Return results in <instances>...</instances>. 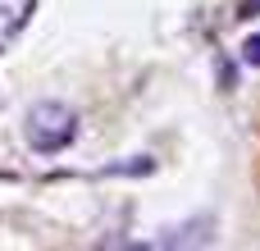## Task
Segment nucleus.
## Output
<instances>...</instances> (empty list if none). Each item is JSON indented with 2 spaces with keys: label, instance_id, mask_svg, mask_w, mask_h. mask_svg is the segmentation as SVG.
Wrapping results in <instances>:
<instances>
[{
  "label": "nucleus",
  "instance_id": "5",
  "mask_svg": "<svg viewBox=\"0 0 260 251\" xmlns=\"http://www.w3.org/2000/svg\"><path fill=\"white\" fill-rule=\"evenodd\" d=\"M242 64H251V69H260V32L242 41Z\"/></svg>",
  "mask_w": 260,
  "mask_h": 251
},
{
  "label": "nucleus",
  "instance_id": "6",
  "mask_svg": "<svg viewBox=\"0 0 260 251\" xmlns=\"http://www.w3.org/2000/svg\"><path fill=\"white\" fill-rule=\"evenodd\" d=\"M238 18H260V0H238Z\"/></svg>",
  "mask_w": 260,
  "mask_h": 251
},
{
  "label": "nucleus",
  "instance_id": "3",
  "mask_svg": "<svg viewBox=\"0 0 260 251\" xmlns=\"http://www.w3.org/2000/svg\"><path fill=\"white\" fill-rule=\"evenodd\" d=\"M210 229H215L210 215H206V219H187V224L160 229V238H155L151 247H206V242H210Z\"/></svg>",
  "mask_w": 260,
  "mask_h": 251
},
{
  "label": "nucleus",
  "instance_id": "4",
  "mask_svg": "<svg viewBox=\"0 0 260 251\" xmlns=\"http://www.w3.org/2000/svg\"><path fill=\"white\" fill-rule=\"evenodd\" d=\"M155 174V160L151 155H133V160H119V165H105L101 178H151Z\"/></svg>",
  "mask_w": 260,
  "mask_h": 251
},
{
  "label": "nucleus",
  "instance_id": "2",
  "mask_svg": "<svg viewBox=\"0 0 260 251\" xmlns=\"http://www.w3.org/2000/svg\"><path fill=\"white\" fill-rule=\"evenodd\" d=\"M32 14H37V0H0V55H9L18 46Z\"/></svg>",
  "mask_w": 260,
  "mask_h": 251
},
{
  "label": "nucleus",
  "instance_id": "1",
  "mask_svg": "<svg viewBox=\"0 0 260 251\" xmlns=\"http://www.w3.org/2000/svg\"><path fill=\"white\" fill-rule=\"evenodd\" d=\"M23 142L37 155H64L78 142V110L69 101H55V96L32 101L23 114Z\"/></svg>",
  "mask_w": 260,
  "mask_h": 251
}]
</instances>
